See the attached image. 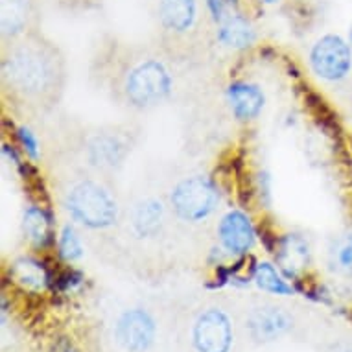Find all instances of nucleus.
I'll use <instances>...</instances> for the list:
<instances>
[{"label": "nucleus", "mask_w": 352, "mask_h": 352, "mask_svg": "<svg viewBox=\"0 0 352 352\" xmlns=\"http://www.w3.org/2000/svg\"><path fill=\"white\" fill-rule=\"evenodd\" d=\"M245 327L254 341L267 343V341H275L286 334L294 327V319L286 310L278 308V306H260L251 312Z\"/></svg>", "instance_id": "11"}, {"label": "nucleus", "mask_w": 352, "mask_h": 352, "mask_svg": "<svg viewBox=\"0 0 352 352\" xmlns=\"http://www.w3.org/2000/svg\"><path fill=\"white\" fill-rule=\"evenodd\" d=\"M260 2H262V4H270V6H272V4H277L278 0H260Z\"/></svg>", "instance_id": "26"}, {"label": "nucleus", "mask_w": 352, "mask_h": 352, "mask_svg": "<svg viewBox=\"0 0 352 352\" xmlns=\"http://www.w3.org/2000/svg\"><path fill=\"white\" fill-rule=\"evenodd\" d=\"M155 334V319L144 308L126 310L116 319L115 340L126 352H146L153 345Z\"/></svg>", "instance_id": "8"}, {"label": "nucleus", "mask_w": 352, "mask_h": 352, "mask_svg": "<svg viewBox=\"0 0 352 352\" xmlns=\"http://www.w3.org/2000/svg\"><path fill=\"white\" fill-rule=\"evenodd\" d=\"M2 34L4 37H17L24 32L30 19V0H2Z\"/></svg>", "instance_id": "17"}, {"label": "nucleus", "mask_w": 352, "mask_h": 352, "mask_svg": "<svg viewBox=\"0 0 352 352\" xmlns=\"http://www.w3.org/2000/svg\"><path fill=\"white\" fill-rule=\"evenodd\" d=\"M332 262L341 275L352 278V229L345 231L332 249Z\"/></svg>", "instance_id": "21"}, {"label": "nucleus", "mask_w": 352, "mask_h": 352, "mask_svg": "<svg viewBox=\"0 0 352 352\" xmlns=\"http://www.w3.org/2000/svg\"><path fill=\"white\" fill-rule=\"evenodd\" d=\"M17 140L19 146H21L24 153H26V157H30L32 161H37V159H39V140H37V135H35L28 126L17 127Z\"/></svg>", "instance_id": "23"}, {"label": "nucleus", "mask_w": 352, "mask_h": 352, "mask_svg": "<svg viewBox=\"0 0 352 352\" xmlns=\"http://www.w3.org/2000/svg\"><path fill=\"white\" fill-rule=\"evenodd\" d=\"M13 275H15L19 284L28 286V288L41 289L48 283L47 267L32 256H23V258L15 260L13 262Z\"/></svg>", "instance_id": "19"}, {"label": "nucleus", "mask_w": 352, "mask_h": 352, "mask_svg": "<svg viewBox=\"0 0 352 352\" xmlns=\"http://www.w3.org/2000/svg\"><path fill=\"white\" fill-rule=\"evenodd\" d=\"M226 100L231 115L238 122L256 120L266 107V94L262 87L253 81L236 80L229 83L226 91Z\"/></svg>", "instance_id": "10"}, {"label": "nucleus", "mask_w": 352, "mask_h": 352, "mask_svg": "<svg viewBox=\"0 0 352 352\" xmlns=\"http://www.w3.org/2000/svg\"><path fill=\"white\" fill-rule=\"evenodd\" d=\"M277 260L288 277L299 275L312 260V251L305 238L299 234H284L277 242Z\"/></svg>", "instance_id": "16"}, {"label": "nucleus", "mask_w": 352, "mask_h": 352, "mask_svg": "<svg viewBox=\"0 0 352 352\" xmlns=\"http://www.w3.org/2000/svg\"><path fill=\"white\" fill-rule=\"evenodd\" d=\"M162 28L175 35L188 34L197 21V0H159Z\"/></svg>", "instance_id": "13"}, {"label": "nucleus", "mask_w": 352, "mask_h": 352, "mask_svg": "<svg viewBox=\"0 0 352 352\" xmlns=\"http://www.w3.org/2000/svg\"><path fill=\"white\" fill-rule=\"evenodd\" d=\"M253 280L262 292L273 295H292L294 288L292 284L283 277V273L278 272L277 266L272 262H256L253 267Z\"/></svg>", "instance_id": "18"}, {"label": "nucleus", "mask_w": 352, "mask_h": 352, "mask_svg": "<svg viewBox=\"0 0 352 352\" xmlns=\"http://www.w3.org/2000/svg\"><path fill=\"white\" fill-rule=\"evenodd\" d=\"M221 194L216 181L208 175L196 173L177 181L168 194V205L173 216L185 223H203L219 207Z\"/></svg>", "instance_id": "4"}, {"label": "nucleus", "mask_w": 352, "mask_h": 352, "mask_svg": "<svg viewBox=\"0 0 352 352\" xmlns=\"http://www.w3.org/2000/svg\"><path fill=\"white\" fill-rule=\"evenodd\" d=\"M131 151L126 137L115 131H100L89 137L85 144V159L89 166L98 172H113L124 164Z\"/></svg>", "instance_id": "9"}, {"label": "nucleus", "mask_w": 352, "mask_h": 352, "mask_svg": "<svg viewBox=\"0 0 352 352\" xmlns=\"http://www.w3.org/2000/svg\"><path fill=\"white\" fill-rule=\"evenodd\" d=\"M312 74L329 85H340L352 76V48L340 34L321 35L308 52Z\"/></svg>", "instance_id": "5"}, {"label": "nucleus", "mask_w": 352, "mask_h": 352, "mask_svg": "<svg viewBox=\"0 0 352 352\" xmlns=\"http://www.w3.org/2000/svg\"><path fill=\"white\" fill-rule=\"evenodd\" d=\"M210 19L214 23H223L226 19L240 12V0H205Z\"/></svg>", "instance_id": "22"}, {"label": "nucleus", "mask_w": 352, "mask_h": 352, "mask_svg": "<svg viewBox=\"0 0 352 352\" xmlns=\"http://www.w3.org/2000/svg\"><path fill=\"white\" fill-rule=\"evenodd\" d=\"M330 352H352V349L349 345H336Z\"/></svg>", "instance_id": "24"}, {"label": "nucleus", "mask_w": 352, "mask_h": 352, "mask_svg": "<svg viewBox=\"0 0 352 352\" xmlns=\"http://www.w3.org/2000/svg\"><path fill=\"white\" fill-rule=\"evenodd\" d=\"M173 78L164 61L157 58L142 59L127 70L122 93L127 105L144 111L157 107L172 94Z\"/></svg>", "instance_id": "3"}, {"label": "nucleus", "mask_w": 352, "mask_h": 352, "mask_svg": "<svg viewBox=\"0 0 352 352\" xmlns=\"http://www.w3.org/2000/svg\"><path fill=\"white\" fill-rule=\"evenodd\" d=\"M23 232L24 238L28 240L34 248L45 249L50 243L56 242L54 236V219L47 208L41 205L30 203L23 210Z\"/></svg>", "instance_id": "14"}, {"label": "nucleus", "mask_w": 352, "mask_h": 352, "mask_svg": "<svg viewBox=\"0 0 352 352\" xmlns=\"http://www.w3.org/2000/svg\"><path fill=\"white\" fill-rule=\"evenodd\" d=\"M216 39L229 50H248L256 41L254 26L242 12L234 13L223 23L216 24Z\"/></svg>", "instance_id": "15"}, {"label": "nucleus", "mask_w": 352, "mask_h": 352, "mask_svg": "<svg viewBox=\"0 0 352 352\" xmlns=\"http://www.w3.org/2000/svg\"><path fill=\"white\" fill-rule=\"evenodd\" d=\"M58 254L59 258L65 262H78L83 258L85 248H83V240H81L80 232L76 231L72 223H65L58 234Z\"/></svg>", "instance_id": "20"}, {"label": "nucleus", "mask_w": 352, "mask_h": 352, "mask_svg": "<svg viewBox=\"0 0 352 352\" xmlns=\"http://www.w3.org/2000/svg\"><path fill=\"white\" fill-rule=\"evenodd\" d=\"M166 223V207L157 197H144L133 205L129 212L131 232L139 240H153L162 232Z\"/></svg>", "instance_id": "12"}, {"label": "nucleus", "mask_w": 352, "mask_h": 352, "mask_svg": "<svg viewBox=\"0 0 352 352\" xmlns=\"http://www.w3.org/2000/svg\"><path fill=\"white\" fill-rule=\"evenodd\" d=\"M346 41H349V45H351V48H352V24H351V28H349V35H346Z\"/></svg>", "instance_id": "25"}, {"label": "nucleus", "mask_w": 352, "mask_h": 352, "mask_svg": "<svg viewBox=\"0 0 352 352\" xmlns=\"http://www.w3.org/2000/svg\"><path fill=\"white\" fill-rule=\"evenodd\" d=\"M216 236L221 251L231 256H243L251 253L256 245L253 219L242 208H231L219 218Z\"/></svg>", "instance_id": "6"}, {"label": "nucleus", "mask_w": 352, "mask_h": 352, "mask_svg": "<svg viewBox=\"0 0 352 352\" xmlns=\"http://www.w3.org/2000/svg\"><path fill=\"white\" fill-rule=\"evenodd\" d=\"M192 341L197 352H231V318L219 308H208L197 316L192 329Z\"/></svg>", "instance_id": "7"}, {"label": "nucleus", "mask_w": 352, "mask_h": 352, "mask_svg": "<svg viewBox=\"0 0 352 352\" xmlns=\"http://www.w3.org/2000/svg\"><path fill=\"white\" fill-rule=\"evenodd\" d=\"M8 87L24 98H45L58 87V59L41 47L23 45L15 48L2 63Z\"/></svg>", "instance_id": "1"}, {"label": "nucleus", "mask_w": 352, "mask_h": 352, "mask_svg": "<svg viewBox=\"0 0 352 352\" xmlns=\"http://www.w3.org/2000/svg\"><path fill=\"white\" fill-rule=\"evenodd\" d=\"M70 219L89 231H105L118 223V201L100 181L85 177L74 181L63 196Z\"/></svg>", "instance_id": "2"}]
</instances>
